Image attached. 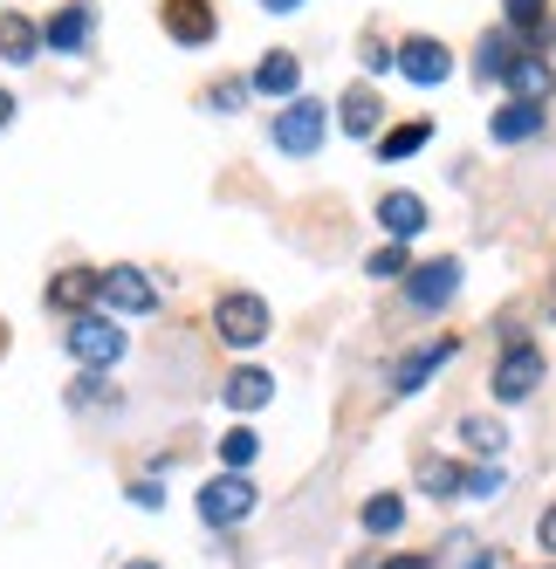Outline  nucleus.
Returning <instances> with one entry per match:
<instances>
[{"instance_id": "16", "label": "nucleus", "mask_w": 556, "mask_h": 569, "mask_svg": "<svg viewBox=\"0 0 556 569\" xmlns=\"http://www.w3.org/2000/svg\"><path fill=\"white\" fill-rule=\"evenodd\" d=\"M378 227H385L391 240H413V233L426 227V199H419V192H385V199H378Z\"/></svg>"}, {"instance_id": "33", "label": "nucleus", "mask_w": 556, "mask_h": 569, "mask_svg": "<svg viewBox=\"0 0 556 569\" xmlns=\"http://www.w3.org/2000/svg\"><path fill=\"white\" fill-rule=\"evenodd\" d=\"M391 62H399V56H391L385 42H365V69H391Z\"/></svg>"}, {"instance_id": "6", "label": "nucleus", "mask_w": 556, "mask_h": 569, "mask_svg": "<svg viewBox=\"0 0 556 569\" xmlns=\"http://www.w3.org/2000/svg\"><path fill=\"white\" fill-rule=\"evenodd\" d=\"M488 385H495V398H502V405H523V398L543 385V350L515 337V343L502 350V363H495V378H488Z\"/></svg>"}, {"instance_id": "20", "label": "nucleus", "mask_w": 556, "mask_h": 569, "mask_svg": "<svg viewBox=\"0 0 556 569\" xmlns=\"http://www.w3.org/2000/svg\"><path fill=\"white\" fill-rule=\"evenodd\" d=\"M502 21H508V34H529L523 49H536V56H543V34H549V0H502Z\"/></svg>"}, {"instance_id": "22", "label": "nucleus", "mask_w": 556, "mask_h": 569, "mask_svg": "<svg viewBox=\"0 0 556 569\" xmlns=\"http://www.w3.org/2000/svg\"><path fill=\"white\" fill-rule=\"evenodd\" d=\"M34 49H42V28L28 14H0V62H34Z\"/></svg>"}, {"instance_id": "13", "label": "nucleus", "mask_w": 556, "mask_h": 569, "mask_svg": "<svg viewBox=\"0 0 556 569\" xmlns=\"http://www.w3.org/2000/svg\"><path fill=\"white\" fill-rule=\"evenodd\" d=\"M337 124H344V138H371V131L385 124V97H378L371 83L344 90V103H337Z\"/></svg>"}, {"instance_id": "17", "label": "nucleus", "mask_w": 556, "mask_h": 569, "mask_svg": "<svg viewBox=\"0 0 556 569\" xmlns=\"http://www.w3.org/2000/svg\"><path fill=\"white\" fill-rule=\"evenodd\" d=\"M220 398L234 405V412H261V405L275 398V378L261 371V363H241V371H234V378L220 385Z\"/></svg>"}, {"instance_id": "28", "label": "nucleus", "mask_w": 556, "mask_h": 569, "mask_svg": "<svg viewBox=\"0 0 556 569\" xmlns=\"http://www.w3.org/2000/svg\"><path fill=\"white\" fill-rule=\"evenodd\" d=\"M502 487H508V473H502L495 460H481V467H474V460H467V495H474V501H495V495H502Z\"/></svg>"}, {"instance_id": "34", "label": "nucleus", "mask_w": 556, "mask_h": 569, "mask_svg": "<svg viewBox=\"0 0 556 569\" xmlns=\"http://www.w3.org/2000/svg\"><path fill=\"white\" fill-rule=\"evenodd\" d=\"M378 569H433V556H391V562H378Z\"/></svg>"}, {"instance_id": "2", "label": "nucleus", "mask_w": 556, "mask_h": 569, "mask_svg": "<svg viewBox=\"0 0 556 569\" xmlns=\"http://www.w3.org/2000/svg\"><path fill=\"white\" fill-rule=\"evenodd\" d=\"M214 330H220V343H234V350H255V343L268 337V302H261V296H248V289L220 296Z\"/></svg>"}, {"instance_id": "32", "label": "nucleus", "mask_w": 556, "mask_h": 569, "mask_svg": "<svg viewBox=\"0 0 556 569\" xmlns=\"http://www.w3.org/2000/svg\"><path fill=\"white\" fill-rule=\"evenodd\" d=\"M131 501H138V508H158V501H166V487H158V480H138Z\"/></svg>"}, {"instance_id": "35", "label": "nucleus", "mask_w": 556, "mask_h": 569, "mask_svg": "<svg viewBox=\"0 0 556 569\" xmlns=\"http://www.w3.org/2000/svg\"><path fill=\"white\" fill-rule=\"evenodd\" d=\"M8 124H14V97H8V90H0V131H8Z\"/></svg>"}, {"instance_id": "15", "label": "nucleus", "mask_w": 556, "mask_h": 569, "mask_svg": "<svg viewBox=\"0 0 556 569\" xmlns=\"http://www.w3.org/2000/svg\"><path fill=\"white\" fill-rule=\"evenodd\" d=\"M454 350H460L454 337H433L426 350H413V357H399V371H391V391H419V385H426L433 371H440V363H447Z\"/></svg>"}, {"instance_id": "11", "label": "nucleus", "mask_w": 556, "mask_h": 569, "mask_svg": "<svg viewBox=\"0 0 556 569\" xmlns=\"http://www.w3.org/2000/svg\"><path fill=\"white\" fill-rule=\"evenodd\" d=\"M248 83H255V97H289V103H296V90H302V62H296L289 49H268V56L255 62Z\"/></svg>"}, {"instance_id": "10", "label": "nucleus", "mask_w": 556, "mask_h": 569, "mask_svg": "<svg viewBox=\"0 0 556 569\" xmlns=\"http://www.w3.org/2000/svg\"><path fill=\"white\" fill-rule=\"evenodd\" d=\"M158 14H166V34L179 49H207L214 42V8H207V0H166Z\"/></svg>"}, {"instance_id": "29", "label": "nucleus", "mask_w": 556, "mask_h": 569, "mask_svg": "<svg viewBox=\"0 0 556 569\" xmlns=\"http://www.w3.org/2000/svg\"><path fill=\"white\" fill-rule=\"evenodd\" d=\"M365 274H371V281H391V274H406V240H385L378 254H365Z\"/></svg>"}, {"instance_id": "21", "label": "nucleus", "mask_w": 556, "mask_h": 569, "mask_svg": "<svg viewBox=\"0 0 556 569\" xmlns=\"http://www.w3.org/2000/svg\"><path fill=\"white\" fill-rule=\"evenodd\" d=\"M515 56H523V42H515L508 28H495V34H481V49H474V76H481V83H502Z\"/></svg>"}, {"instance_id": "24", "label": "nucleus", "mask_w": 556, "mask_h": 569, "mask_svg": "<svg viewBox=\"0 0 556 569\" xmlns=\"http://www.w3.org/2000/svg\"><path fill=\"white\" fill-rule=\"evenodd\" d=\"M357 521H365V536H399V528H406V501L399 495H371Z\"/></svg>"}, {"instance_id": "1", "label": "nucleus", "mask_w": 556, "mask_h": 569, "mask_svg": "<svg viewBox=\"0 0 556 569\" xmlns=\"http://www.w3.org/2000/svg\"><path fill=\"white\" fill-rule=\"evenodd\" d=\"M69 357L83 363V371H110V363H125V330H117L110 316H76L69 322Z\"/></svg>"}, {"instance_id": "25", "label": "nucleus", "mask_w": 556, "mask_h": 569, "mask_svg": "<svg viewBox=\"0 0 556 569\" xmlns=\"http://www.w3.org/2000/svg\"><path fill=\"white\" fill-rule=\"evenodd\" d=\"M440 569H495V549H481L474 536H447V549H440Z\"/></svg>"}, {"instance_id": "7", "label": "nucleus", "mask_w": 556, "mask_h": 569, "mask_svg": "<svg viewBox=\"0 0 556 569\" xmlns=\"http://www.w3.org/2000/svg\"><path fill=\"white\" fill-rule=\"evenodd\" d=\"M97 296H103L117 316H151V309H158V289L145 281V268H131V261L103 268V274H97Z\"/></svg>"}, {"instance_id": "36", "label": "nucleus", "mask_w": 556, "mask_h": 569, "mask_svg": "<svg viewBox=\"0 0 556 569\" xmlns=\"http://www.w3.org/2000/svg\"><path fill=\"white\" fill-rule=\"evenodd\" d=\"M261 8H268V14H296V8H302V0H261Z\"/></svg>"}, {"instance_id": "4", "label": "nucleus", "mask_w": 556, "mask_h": 569, "mask_svg": "<svg viewBox=\"0 0 556 569\" xmlns=\"http://www.w3.org/2000/svg\"><path fill=\"white\" fill-rule=\"evenodd\" d=\"M324 131H330L324 103H316V97H296V103H282V117H275V151L309 158L316 144H324Z\"/></svg>"}, {"instance_id": "31", "label": "nucleus", "mask_w": 556, "mask_h": 569, "mask_svg": "<svg viewBox=\"0 0 556 569\" xmlns=\"http://www.w3.org/2000/svg\"><path fill=\"white\" fill-rule=\"evenodd\" d=\"M536 542L556 556V501H549V508H543V521H536Z\"/></svg>"}, {"instance_id": "19", "label": "nucleus", "mask_w": 556, "mask_h": 569, "mask_svg": "<svg viewBox=\"0 0 556 569\" xmlns=\"http://www.w3.org/2000/svg\"><path fill=\"white\" fill-rule=\"evenodd\" d=\"M419 495H426V501H454V495H467V467H454V460H440V453H426V460H419Z\"/></svg>"}, {"instance_id": "27", "label": "nucleus", "mask_w": 556, "mask_h": 569, "mask_svg": "<svg viewBox=\"0 0 556 569\" xmlns=\"http://www.w3.org/2000/svg\"><path fill=\"white\" fill-rule=\"evenodd\" d=\"M460 439L474 446V453H488V460H495L502 446H508V426H502V419H460Z\"/></svg>"}, {"instance_id": "12", "label": "nucleus", "mask_w": 556, "mask_h": 569, "mask_svg": "<svg viewBox=\"0 0 556 569\" xmlns=\"http://www.w3.org/2000/svg\"><path fill=\"white\" fill-rule=\"evenodd\" d=\"M502 83H508V97H515V103H543V97L556 90V69H549L536 49H523V56L508 62V76H502Z\"/></svg>"}, {"instance_id": "5", "label": "nucleus", "mask_w": 556, "mask_h": 569, "mask_svg": "<svg viewBox=\"0 0 556 569\" xmlns=\"http://www.w3.org/2000/svg\"><path fill=\"white\" fill-rule=\"evenodd\" d=\"M454 296H460V261H454V254H440V261H419V268L406 274V302H413L419 316H440Z\"/></svg>"}, {"instance_id": "37", "label": "nucleus", "mask_w": 556, "mask_h": 569, "mask_svg": "<svg viewBox=\"0 0 556 569\" xmlns=\"http://www.w3.org/2000/svg\"><path fill=\"white\" fill-rule=\"evenodd\" d=\"M125 569H158V562H125Z\"/></svg>"}, {"instance_id": "8", "label": "nucleus", "mask_w": 556, "mask_h": 569, "mask_svg": "<svg viewBox=\"0 0 556 569\" xmlns=\"http://www.w3.org/2000/svg\"><path fill=\"white\" fill-rule=\"evenodd\" d=\"M90 34H97V8H90V0H62V8L49 14V28H42V42L56 56H83Z\"/></svg>"}, {"instance_id": "3", "label": "nucleus", "mask_w": 556, "mask_h": 569, "mask_svg": "<svg viewBox=\"0 0 556 569\" xmlns=\"http://www.w3.org/2000/svg\"><path fill=\"white\" fill-rule=\"evenodd\" d=\"M255 501H261V495H255L248 473H220V480L200 487V521H207V528H234V521L255 515Z\"/></svg>"}, {"instance_id": "14", "label": "nucleus", "mask_w": 556, "mask_h": 569, "mask_svg": "<svg viewBox=\"0 0 556 569\" xmlns=\"http://www.w3.org/2000/svg\"><path fill=\"white\" fill-rule=\"evenodd\" d=\"M90 302H97V274H90V268H62V274L49 281V309H56V316L76 322V316H90Z\"/></svg>"}, {"instance_id": "18", "label": "nucleus", "mask_w": 556, "mask_h": 569, "mask_svg": "<svg viewBox=\"0 0 556 569\" xmlns=\"http://www.w3.org/2000/svg\"><path fill=\"white\" fill-rule=\"evenodd\" d=\"M488 131H495V144H529V138H543V103H502Z\"/></svg>"}, {"instance_id": "30", "label": "nucleus", "mask_w": 556, "mask_h": 569, "mask_svg": "<svg viewBox=\"0 0 556 569\" xmlns=\"http://www.w3.org/2000/svg\"><path fill=\"white\" fill-rule=\"evenodd\" d=\"M248 90H255L248 76H227V83H214V90H207V103H214V110H241V103H248Z\"/></svg>"}, {"instance_id": "23", "label": "nucleus", "mask_w": 556, "mask_h": 569, "mask_svg": "<svg viewBox=\"0 0 556 569\" xmlns=\"http://www.w3.org/2000/svg\"><path fill=\"white\" fill-rule=\"evenodd\" d=\"M426 144H433V124H426V117H413V124H399V131L378 138V158H385V166H399V158H419Z\"/></svg>"}, {"instance_id": "9", "label": "nucleus", "mask_w": 556, "mask_h": 569, "mask_svg": "<svg viewBox=\"0 0 556 569\" xmlns=\"http://www.w3.org/2000/svg\"><path fill=\"white\" fill-rule=\"evenodd\" d=\"M399 76H406V83H419V90L447 83V76H454V56H447V42H433V34H413V42L399 49Z\"/></svg>"}, {"instance_id": "26", "label": "nucleus", "mask_w": 556, "mask_h": 569, "mask_svg": "<svg viewBox=\"0 0 556 569\" xmlns=\"http://www.w3.org/2000/svg\"><path fill=\"white\" fill-rule=\"evenodd\" d=\"M255 453H261V439H255L248 426H234V432H220V467H227V473H241V467H255Z\"/></svg>"}]
</instances>
